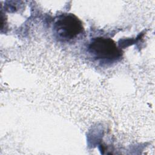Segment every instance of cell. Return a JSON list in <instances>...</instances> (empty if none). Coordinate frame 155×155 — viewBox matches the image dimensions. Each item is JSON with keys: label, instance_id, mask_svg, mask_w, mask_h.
Listing matches in <instances>:
<instances>
[{"label": "cell", "instance_id": "1", "mask_svg": "<svg viewBox=\"0 0 155 155\" xmlns=\"http://www.w3.org/2000/svg\"><path fill=\"white\" fill-rule=\"evenodd\" d=\"M56 37L63 42H70L77 38L84 31L82 21L72 13L60 15L53 25Z\"/></svg>", "mask_w": 155, "mask_h": 155}, {"label": "cell", "instance_id": "2", "mask_svg": "<svg viewBox=\"0 0 155 155\" xmlns=\"http://www.w3.org/2000/svg\"><path fill=\"white\" fill-rule=\"evenodd\" d=\"M88 51L95 59L106 62L118 60L122 54L115 42L111 38L105 37L92 39L88 45Z\"/></svg>", "mask_w": 155, "mask_h": 155}]
</instances>
